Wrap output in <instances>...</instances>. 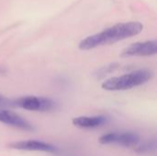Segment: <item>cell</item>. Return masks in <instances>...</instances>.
I'll return each instance as SVG.
<instances>
[{"mask_svg":"<svg viewBox=\"0 0 157 156\" xmlns=\"http://www.w3.org/2000/svg\"><path fill=\"white\" fill-rule=\"evenodd\" d=\"M156 149V142L155 140L146 141L143 143H138L134 147V151L139 154H147L151 152H155Z\"/></svg>","mask_w":157,"mask_h":156,"instance_id":"9","label":"cell"},{"mask_svg":"<svg viewBox=\"0 0 157 156\" xmlns=\"http://www.w3.org/2000/svg\"><path fill=\"white\" fill-rule=\"evenodd\" d=\"M9 148L19 151H29V152H42L49 154H55L59 150L58 148L49 143L37 141V140H25V141H17L8 143Z\"/></svg>","mask_w":157,"mask_h":156,"instance_id":"5","label":"cell"},{"mask_svg":"<svg viewBox=\"0 0 157 156\" xmlns=\"http://www.w3.org/2000/svg\"><path fill=\"white\" fill-rule=\"evenodd\" d=\"M0 122L22 131H31L34 130L33 125L26 119L11 110L2 108H0Z\"/></svg>","mask_w":157,"mask_h":156,"instance_id":"7","label":"cell"},{"mask_svg":"<svg viewBox=\"0 0 157 156\" xmlns=\"http://www.w3.org/2000/svg\"><path fill=\"white\" fill-rule=\"evenodd\" d=\"M144 29V26L138 21H129L118 23L110 28H108L101 32L87 36L83 39L78 47L82 51H89L100 46L112 44L125 39L140 34Z\"/></svg>","mask_w":157,"mask_h":156,"instance_id":"1","label":"cell"},{"mask_svg":"<svg viewBox=\"0 0 157 156\" xmlns=\"http://www.w3.org/2000/svg\"><path fill=\"white\" fill-rule=\"evenodd\" d=\"M101 144H115L123 147H135L140 143V137L132 131L108 132L99 138Z\"/></svg>","mask_w":157,"mask_h":156,"instance_id":"4","label":"cell"},{"mask_svg":"<svg viewBox=\"0 0 157 156\" xmlns=\"http://www.w3.org/2000/svg\"><path fill=\"white\" fill-rule=\"evenodd\" d=\"M153 73L147 69H139L132 73L111 77L104 81L102 88L107 91H124L144 85L153 77Z\"/></svg>","mask_w":157,"mask_h":156,"instance_id":"2","label":"cell"},{"mask_svg":"<svg viewBox=\"0 0 157 156\" xmlns=\"http://www.w3.org/2000/svg\"><path fill=\"white\" fill-rule=\"evenodd\" d=\"M108 118L103 115L97 116H80L74 118L73 124L81 129H96L105 125L108 122Z\"/></svg>","mask_w":157,"mask_h":156,"instance_id":"8","label":"cell"},{"mask_svg":"<svg viewBox=\"0 0 157 156\" xmlns=\"http://www.w3.org/2000/svg\"><path fill=\"white\" fill-rule=\"evenodd\" d=\"M156 40L139 41L131 44L121 51L122 57H133V56H152L156 54Z\"/></svg>","mask_w":157,"mask_h":156,"instance_id":"6","label":"cell"},{"mask_svg":"<svg viewBox=\"0 0 157 156\" xmlns=\"http://www.w3.org/2000/svg\"><path fill=\"white\" fill-rule=\"evenodd\" d=\"M11 107H17L29 111L45 112L53 109L55 108V102L49 97L26 96L11 100Z\"/></svg>","mask_w":157,"mask_h":156,"instance_id":"3","label":"cell"},{"mask_svg":"<svg viewBox=\"0 0 157 156\" xmlns=\"http://www.w3.org/2000/svg\"><path fill=\"white\" fill-rule=\"evenodd\" d=\"M7 106H11V100L7 99L6 97H5L0 94V108L7 107Z\"/></svg>","mask_w":157,"mask_h":156,"instance_id":"10","label":"cell"}]
</instances>
